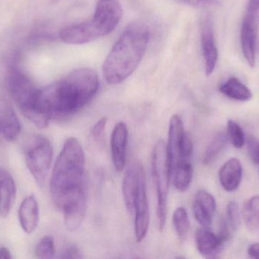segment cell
Listing matches in <instances>:
<instances>
[{
	"instance_id": "cell-1",
	"label": "cell",
	"mask_w": 259,
	"mask_h": 259,
	"mask_svg": "<svg viewBox=\"0 0 259 259\" xmlns=\"http://www.w3.org/2000/svg\"><path fill=\"white\" fill-rule=\"evenodd\" d=\"M99 85L98 76L95 71L79 68L39 89L37 104L50 120L68 118L92 100L98 91Z\"/></svg>"
},
{
	"instance_id": "cell-2",
	"label": "cell",
	"mask_w": 259,
	"mask_h": 259,
	"mask_svg": "<svg viewBox=\"0 0 259 259\" xmlns=\"http://www.w3.org/2000/svg\"><path fill=\"white\" fill-rule=\"evenodd\" d=\"M50 194L58 209L88 199L85 182V155L77 138H68L56 160L50 179Z\"/></svg>"
},
{
	"instance_id": "cell-3",
	"label": "cell",
	"mask_w": 259,
	"mask_h": 259,
	"mask_svg": "<svg viewBox=\"0 0 259 259\" xmlns=\"http://www.w3.org/2000/svg\"><path fill=\"white\" fill-rule=\"evenodd\" d=\"M149 40V28L146 24L142 22L130 24L103 62V77L108 84L118 85L128 79L141 62Z\"/></svg>"
},
{
	"instance_id": "cell-4",
	"label": "cell",
	"mask_w": 259,
	"mask_h": 259,
	"mask_svg": "<svg viewBox=\"0 0 259 259\" xmlns=\"http://www.w3.org/2000/svg\"><path fill=\"white\" fill-rule=\"evenodd\" d=\"M122 6L117 0H99L90 21L65 27L59 33L65 44L80 45L107 36L122 18Z\"/></svg>"
},
{
	"instance_id": "cell-5",
	"label": "cell",
	"mask_w": 259,
	"mask_h": 259,
	"mask_svg": "<svg viewBox=\"0 0 259 259\" xmlns=\"http://www.w3.org/2000/svg\"><path fill=\"white\" fill-rule=\"evenodd\" d=\"M152 169L157 194V216L158 228L163 231L167 218V201L170 172L167 149L163 140H158L152 152Z\"/></svg>"
},
{
	"instance_id": "cell-6",
	"label": "cell",
	"mask_w": 259,
	"mask_h": 259,
	"mask_svg": "<svg viewBox=\"0 0 259 259\" xmlns=\"http://www.w3.org/2000/svg\"><path fill=\"white\" fill-rule=\"evenodd\" d=\"M6 86L12 100L24 117L33 121L36 112L39 89L30 78L17 67L11 68L6 79Z\"/></svg>"
},
{
	"instance_id": "cell-7",
	"label": "cell",
	"mask_w": 259,
	"mask_h": 259,
	"mask_svg": "<svg viewBox=\"0 0 259 259\" xmlns=\"http://www.w3.org/2000/svg\"><path fill=\"white\" fill-rule=\"evenodd\" d=\"M51 143L46 137L37 135L26 149V165L39 187H44L53 161Z\"/></svg>"
},
{
	"instance_id": "cell-8",
	"label": "cell",
	"mask_w": 259,
	"mask_h": 259,
	"mask_svg": "<svg viewBox=\"0 0 259 259\" xmlns=\"http://www.w3.org/2000/svg\"><path fill=\"white\" fill-rule=\"evenodd\" d=\"M201 46L205 64V75L210 76L215 69L219 60V50L216 45L212 20L206 16L201 25Z\"/></svg>"
},
{
	"instance_id": "cell-9",
	"label": "cell",
	"mask_w": 259,
	"mask_h": 259,
	"mask_svg": "<svg viewBox=\"0 0 259 259\" xmlns=\"http://www.w3.org/2000/svg\"><path fill=\"white\" fill-rule=\"evenodd\" d=\"M134 233L138 243L143 241L147 234L149 225V210L146 193V175L139 186L134 204Z\"/></svg>"
},
{
	"instance_id": "cell-10",
	"label": "cell",
	"mask_w": 259,
	"mask_h": 259,
	"mask_svg": "<svg viewBox=\"0 0 259 259\" xmlns=\"http://www.w3.org/2000/svg\"><path fill=\"white\" fill-rule=\"evenodd\" d=\"M128 136L127 125L123 122H120L114 128L111 136L112 162L118 171H122L125 166Z\"/></svg>"
},
{
	"instance_id": "cell-11",
	"label": "cell",
	"mask_w": 259,
	"mask_h": 259,
	"mask_svg": "<svg viewBox=\"0 0 259 259\" xmlns=\"http://www.w3.org/2000/svg\"><path fill=\"white\" fill-rule=\"evenodd\" d=\"M144 176V170L141 164L134 163L127 169L123 178V196L126 208L131 216H134L136 196L140 181Z\"/></svg>"
},
{
	"instance_id": "cell-12",
	"label": "cell",
	"mask_w": 259,
	"mask_h": 259,
	"mask_svg": "<svg viewBox=\"0 0 259 259\" xmlns=\"http://www.w3.org/2000/svg\"><path fill=\"white\" fill-rule=\"evenodd\" d=\"M193 211L195 218L201 227L210 229L216 211L214 196L205 190L198 192L193 202Z\"/></svg>"
},
{
	"instance_id": "cell-13",
	"label": "cell",
	"mask_w": 259,
	"mask_h": 259,
	"mask_svg": "<svg viewBox=\"0 0 259 259\" xmlns=\"http://www.w3.org/2000/svg\"><path fill=\"white\" fill-rule=\"evenodd\" d=\"M184 133L182 120L179 116L174 115L169 123L168 140L166 145L170 177L175 166L180 160V150Z\"/></svg>"
},
{
	"instance_id": "cell-14",
	"label": "cell",
	"mask_w": 259,
	"mask_h": 259,
	"mask_svg": "<svg viewBox=\"0 0 259 259\" xmlns=\"http://www.w3.org/2000/svg\"><path fill=\"white\" fill-rule=\"evenodd\" d=\"M226 242L219 234L211 232L210 229L202 228L196 233V248L199 253L207 258H214L222 252Z\"/></svg>"
},
{
	"instance_id": "cell-15",
	"label": "cell",
	"mask_w": 259,
	"mask_h": 259,
	"mask_svg": "<svg viewBox=\"0 0 259 259\" xmlns=\"http://www.w3.org/2000/svg\"><path fill=\"white\" fill-rule=\"evenodd\" d=\"M21 125L12 106L0 100V132L8 141H14L21 133Z\"/></svg>"
},
{
	"instance_id": "cell-16",
	"label": "cell",
	"mask_w": 259,
	"mask_h": 259,
	"mask_svg": "<svg viewBox=\"0 0 259 259\" xmlns=\"http://www.w3.org/2000/svg\"><path fill=\"white\" fill-rule=\"evenodd\" d=\"M18 218L23 231L31 234L36 231L39 220V208L33 195L26 197L21 202L18 211Z\"/></svg>"
},
{
	"instance_id": "cell-17",
	"label": "cell",
	"mask_w": 259,
	"mask_h": 259,
	"mask_svg": "<svg viewBox=\"0 0 259 259\" xmlns=\"http://www.w3.org/2000/svg\"><path fill=\"white\" fill-rule=\"evenodd\" d=\"M219 180L227 192L236 191L242 182L243 166L238 158L228 160L219 170Z\"/></svg>"
},
{
	"instance_id": "cell-18",
	"label": "cell",
	"mask_w": 259,
	"mask_h": 259,
	"mask_svg": "<svg viewBox=\"0 0 259 259\" xmlns=\"http://www.w3.org/2000/svg\"><path fill=\"white\" fill-rule=\"evenodd\" d=\"M16 197V185L6 170H0V216L6 217L10 213Z\"/></svg>"
},
{
	"instance_id": "cell-19",
	"label": "cell",
	"mask_w": 259,
	"mask_h": 259,
	"mask_svg": "<svg viewBox=\"0 0 259 259\" xmlns=\"http://www.w3.org/2000/svg\"><path fill=\"white\" fill-rule=\"evenodd\" d=\"M258 30V29L243 21L242 23L241 30H240L242 50L246 62L252 68L255 67V62H256Z\"/></svg>"
},
{
	"instance_id": "cell-20",
	"label": "cell",
	"mask_w": 259,
	"mask_h": 259,
	"mask_svg": "<svg viewBox=\"0 0 259 259\" xmlns=\"http://www.w3.org/2000/svg\"><path fill=\"white\" fill-rule=\"evenodd\" d=\"M221 93L228 98L237 101H248L252 97V93L246 85L237 78L232 77L220 86Z\"/></svg>"
},
{
	"instance_id": "cell-21",
	"label": "cell",
	"mask_w": 259,
	"mask_h": 259,
	"mask_svg": "<svg viewBox=\"0 0 259 259\" xmlns=\"http://www.w3.org/2000/svg\"><path fill=\"white\" fill-rule=\"evenodd\" d=\"M88 199L79 201L63 211L65 227L69 231H75L84 220L88 207Z\"/></svg>"
},
{
	"instance_id": "cell-22",
	"label": "cell",
	"mask_w": 259,
	"mask_h": 259,
	"mask_svg": "<svg viewBox=\"0 0 259 259\" xmlns=\"http://www.w3.org/2000/svg\"><path fill=\"white\" fill-rule=\"evenodd\" d=\"M171 177L174 179L175 188L184 193L190 188L193 178V168L189 160L181 159L175 166Z\"/></svg>"
},
{
	"instance_id": "cell-23",
	"label": "cell",
	"mask_w": 259,
	"mask_h": 259,
	"mask_svg": "<svg viewBox=\"0 0 259 259\" xmlns=\"http://www.w3.org/2000/svg\"><path fill=\"white\" fill-rule=\"evenodd\" d=\"M242 216L249 231L259 232V196H253L246 201L243 205Z\"/></svg>"
},
{
	"instance_id": "cell-24",
	"label": "cell",
	"mask_w": 259,
	"mask_h": 259,
	"mask_svg": "<svg viewBox=\"0 0 259 259\" xmlns=\"http://www.w3.org/2000/svg\"><path fill=\"white\" fill-rule=\"evenodd\" d=\"M228 135L225 132H219L213 137L202 155V164L208 165L214 162L221 153L225 150L228 143Z\"/></svg>"
},
{
	"instance_id": "cell-25",
	"label": "cell",
	"mask_w": 259,
	"mask_h": 259,
	"mask_svg": "<svg viewBox=\"0 0 259 259\" xmlns=\"http://www.w3.org/2000/svg\"><path fill=\"white\" fill-rule=\"evenodd\" d=\"M173 225L179 240H185L190 229V219L185 208H176L173 214Z\"/></svg>"
},
{
	"instance_id": "cell-26",
	"label": "cell",
	"mask_w": 259,
	"mask_h": 259,
	"mask_svg": "<svg viewBox=\"0 0 259 259\" xmlns=\"http://www.w3.org/2000/svg\"><path fill=\"white\" fill-rule=\"evenodd\" d=\"M228 138L231 141V144L241 149L245 144V134L241 126L232 120L228 121Z\"/></svg>"
},
{
	"instance_id": "cell-27",
	"label": "cell",
	"mask_w": 259,
	"mask_h": 259,
	"mask_svg": "<svg viewBox=\"0 0 259 259\" xmlns=\"http://www.w3.org/2000/svg\"><path fill=\"white\" fill-rule=\"evenodd\" d=\"M36 256L39 258H53L55 255L54 240L51 236H46L36 245Z\"/></svg>"
},
{
	"instance_id": "cell-28",
	"label": "cell",
	"mask_w": 259,
	"mask_h": 259,
	"mask_svg": "<svg viewBox=\"0 0 259 259\" xmlns=\"http://www.w3.org/2000/svg\"><path fill=\"white\" fill-rule=\"evenodd\" d=\"M225 220L233 232L238 229L241 222V216L240 208L237 202H231L228 203L227 207V218Z\"/></svg>"
},
{
	"instance_id": "cell-29",
	"label": "cell",
	"mask_w": 259,
	"mask_h": 259,
	"mask_svg": "<svg viewBox=\"0 0 259 259\" xmlns=\"http://www.w3.org/2000/svg\"><path fill=\"white\" fill-rule=\"evenodd\" d=\"M243 21L258 30L259 0H249Z\"/></svg>"
},
{
	"instance_id": "cell-30",
	"label": "cell",
	"mask_w": 259,
	"mask_h": 259,
	"mask_svg": "<svg viewBox=\"0 0 259 259\" xmlns=\"http://www.w3.org/2000/svg\"><path fill=\"white\" fill-rule=\"evenodd\" d=\"M193 151V144L190 134L185 132L181 141V150H180V160H189L191 157Z\"/></svg>"
},
{
	"instance_id": "cell-31",
	"label": "cell",
	"mask_w": 259,
	"mask_h": 259,
	"mask_svg": "<svg viewBox=\"0 0 259 259\" xmlns=\"http://www.w3.org/2000/svg\"><path fill=\"white\" fill-rule=\"evenodd\" d=\"M248 152L252 162L259 164V139L254 136H249L247 140Z\"/></svg>"
},
{
	"instance_id": "cell-32",
	"label": "cell",
	"mask_w": 259,
	"mask_h": 259,
	"mask_svg": "<svg viewBox=\"0 0 259 259\" xmlns=\"http://www.w3.org/2000/svg\"><path fill=\"white\" fill-rule=\"evenodd\" d=\"M106 124H107V118L103 117L100 119L93 127L91 130V135L94 139L97 141H100L102 137L103 136L104 134L105 129H106Z\"/></svg>"
},
{
	"instance_id": "cell-33",
	"label": "cell",
	"mask_w": 259,
	"mask_h": 259,
	"mask_svg": "<svg viewBox=\"0 0 259 259\" xmlns=\"http://www.w3.org/2000/svg\"><path fill=\"white\" fill-rule=\"evenodd\" d=\"M181 3L193 7H211L219 6L218 0H178Z\"/></svg>"
},
{
	"instance_id": "cell-34",
	"label": "cell",
	"mask_w": 259,
	"mask_h": 259,
	"mask_svg": "<svg viewBox=\"0 0 259 259\" xmlns=\"http://www.w3.org/2000/svg\"><path fill=\"white\" fill-rule=\"evenodd\" d=\"M60 258L80 259L83 258V256H82L81 252L76 246H71L64 249L63 252L61 254Z\"/></svg>"
},
{
	"instance_id": "cell-35",
	"label": "cell",
	"mask_w": 259,
	"mask_h": 259,
	"mask_svg": "<svg viewBox=\"0 0 259 259\" xmlns=\"http://www.w3.org/2000/svg\"><path fill=\"white\" fill-rule=\"evenodd\" d=\"M248 254L254 258H259V243H253L248 248Z\"/></svg>"
},
{
	"instance_id": "cell-36",
	"label": "cell",
	"mask_w": 259,
	"mask_h": 259,
	"mask_svg": "<svg viewBox=\"0 0 259 259\" xmlns=\"http://www.w3.org/2000/svg\"><path fill=\"white\" fill-rule=\"evenodd\" d=\"M12 258L10 251L6 247L0 248V259Z\"/></svg>"
}]
</instances>
